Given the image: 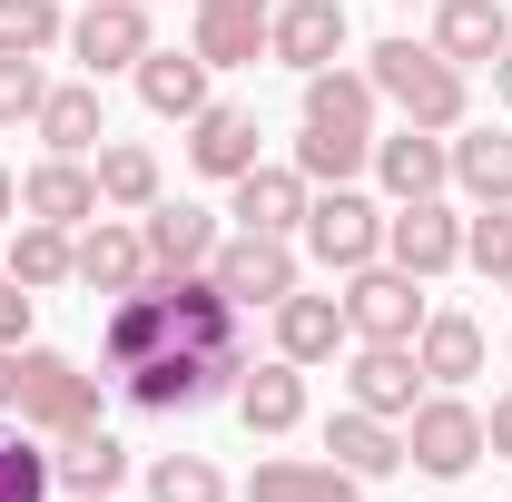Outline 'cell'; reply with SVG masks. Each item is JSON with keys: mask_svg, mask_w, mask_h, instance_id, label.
I'll list each match as a JSON object with an SVG mask.
<instances>
[{"mask_svg": "<svg viewBox=\"0 0 512 502\" xmlns=\"http://www.w3.org/2000/svg\"><path fill=\"white\" fill-rule=\"evenodd\" d=\"M434 50H444L453 69H473V60H503V50H512V20H503V0H434Z\"/></svg>", "mask_w": 512, "mask_h": 502, "instance_id": "19", "label": "cell"}, {"mask_svg": "<svg viewBox=\"0 0 512 502\" xmlns=\"http://www.w3.org/2000/svg\"><path fill=\"white\" fill-rule=\"evenodd\" d=\"M483 453H512V394L493 404V414H483Z\"/></svg>", "mask_w": 512, "mask_h": 502, "instance_id": "39", "label": "cell"}, {"mask_svg": "<svg viewBox=\"0 0 512 502\" xmlns=\"http://www.w3.org/2000/svg\"><path fill=\"white\" fill-rule=\"evenodd\" d=\"M345 335H355V325H345V296H286V306H276V355H286V365H325Z\"/></svg>", "mask_w": 512, "mask_h": 502, "instance_id": "22", "label": "cell"}, {"mask_svg": "<svg viewBox=\"0 0 512 502\" xmlns=\"http://www.w3.org/2000/svg\"><path fill=\"white\" fill-rule=\"evenodd\" d=\"M188 168L197 178H247L256 168V109H217L207 99L188 119Z\"/></svg>", "mask_w": 512, "mask_h": 502, "instance_id": "18", "label": "cell"}, {"mask_svg": "<svg viewBox=\"0 0 512 502\" xmlns=\"http://www.w3.org/2000/svg\"><path fill=\"white\" fill-rule=\"evenodd\" d=\"M40 99H50V79H40V60H0V128L40 119Z\"/></svg>", "mask_w": 512, "mask_h": 502, "instance_id": "37", "label": "cell"}, {"mask_svg": "<svg viewBox=\"0 0 512 502\" xmlns=\"http://www.w3.org/2000/svg\"><path fill=\"white\" fill-rule=\"evenodd\" d=\"M237 375H247L237 355H188V345H168V355H138L119 384H128V404H138V414H197L207 394H227Z\"/></svg>", "mask_w": 512, "mask_h": 502, "instance_id": "4", "label": "cell"}, {"mask_svg": "<svg viewBox=\"0 0 512 502\" xmlns=\"http://www.w3.org/2000/svg\"><path fill=\"white\" fill-rule=\"evenodd\" d=\"M207 69H247L266 60V10H197V40H188Z\"/></svg>", "mask_w": 512, "mask_h": 502, "instance_id": "30", "label": "cell"}, {"mask_svg": "<svg viewBox=\"0 0 512 502\" xmlns=\"http://www.w3.org/2000/svg\"><path fill=\"white\" fill-rule=\"evenodd\" d=\"M50 483H60V473H50L40 443H30V434H0V502H50Z\"/></svg>", "mask_w": 512, "mask_h": 502, "instance_id": "35", "label": "cell"}, {"mask_svg": "<svg viewBox=\"0 0 512 502\" xmlns=\"http://www.w3.org/2000/svg\"><path fill=\"white\" fill-rule=\"evenodd\" d=\"M503 296H512V266H503Z\"/></svg>", "mask_w": 512, "mask_h": 502, "instance_id": "45", "label": "cell"}, {"mask_svg": "<svg viewBox=\"0 0 512 502\" xmlns=\"http://www.w3.org/2000/svg\"><path fill=\"white\" fill-rule=\"evenodd\" d=\"M227 217H237V227H256V237H296V227H306V178H296V168H266V158H256L247 178H227Z\"/></svg>", "mask_w": 512, "mask_h": 502, "instance_id": "14", "label": "cell"}, {"mask_svg": "<svg viewBox=\"0 0 512 502\" xmlns=\"http://www.w3.org/2000/svg\"><path fill=\"white\" fill-rule=\"evenodd\" d=\"M404 463L414 473H434V483H453V473H473L483 463V414L463 404V394H424L414 414H404Z\"/></svg>", "mask_w": 512, "mask_h": 502, "instance_id": "5", "label": "cell"}, {"mask_svg": "<svg viewBox=\"0 0 512 502\" xmlns=\"http://www.w3.org/2000/svg\"><path fill=\"white\" fill-rule=\"evenodd\" d=\"M375 99H394L404 109V128H463V69L434 50V40H375Z\"/></svg>", "mask_w": 512, "mask_h": 502, "instance_id": "2", "label": "cell"}, {"mask_svg": "<svg viewBox=\"0 0 512 502\" xmlns=\"http://www.w3.org/2000/svg\"><path fill=\"white\" fill-rule=\"evenodd\" d=\"M375 178L394 188V207H404V197H444L453 138H434V128H394V138H375Z\"/></svg>", "mask_w": 512, "mask_h": 502, "instance_id": "15", "label": "cell"}, {"mask_svg": "<svg viewBox=\"0 0 512 502\" xmlns=\"http://www.w3.org/2000/svg\"><path fill=\"white\" fill-rule=\"evenodd\" d=\"M30 434H89L99 424V375H79L50 345H20V404H10Z\"/></svg>", "mask_w": 512, "mask_h": 502, "instance_id": "3", "label": "cell"}, {"mask_svg": "<svg viewBox=\"0 0 512 502\" xmlns=\"http://www.w3.org/2000/svg\"><path fill=\"white\" fill-rule=\"evenodd\" d=\"M20 335H30V286L0 276V345H20Z\"/></svg>", "mask_w": 512, "mask_h": 502, "instance_id": "38", "label": "cell"}, {"mask_svg": "<svg viewBox=\"0 0 512 502\" xmlns=\"http://www.w3.org/2000/svg\"><path fill=\"white\" fill-rule=\"evenodd\" d=\"M493 99H503V109H512V50H503V60H493Z\"/></svg>", "mask_w": 512, "mask_h": 502, "instance_id": "42", "label": "cell"}, {"mask_svg": "<svg viewBox=\"0 0 512 502\" xmlns=\"http://www.w3.org/2000/svg\"><path fill=\"white\" fill-rule=\"evenodd\" d=\"M306 128L345 138V148H375V79H355V69H306Z\"/></svg>", "mask_w": 512, "mask_h": 502, "instance_id": "13", "label": "cell"}, {"mask_svg": "<svg viewBox=\"0 0 512 502\" xmlns=\"http://www.w3.org/2000/svg\"><path fill=\"white\" fill-rule=\"evenodd\" d=\"M69 276H79L89 296H128V286H148V237L99 217V227L79 237V256H69Z\"/></svg>", "mask_w": 512, "mask_h": 502, "instance_id": "16", "label": "cell"}, {"mask_svg": "<svg viewBox=\"0 0 512 502\" xmlns=\"http://www.w3.org/2000/svg\"><path fill=\"white\" fill-rule=\"evenodd\" d=\"M197 10H266V0H197Z\"/></svg>", "mask_w": 512, "mask_h": 502, "instance_id": "43", "label": "cell"}, {"mask_svg": "<svg viewBox=\"0 0 512 502\" xmlns=\"http://www.w3.org/2000/svg\"><path fill=\"white\" fill-rule=\"evenodd\" d=\"M69 20L60 0H0V60H40V50H60Z\"/></svg>", "mask_w": 512, "mask_h": 502, "instance_id": "33", "label": "cell"}, {"mask_svg": "<svg viewBox=\"0 0 512 502\" xmlns=\"http://www.w3.org/2000/svg\"><path fill=\"white\" fill-rule=\"evenodd\" d=\"M138 99H148L158 119H197V109H207V60H197V50H148V60H138Z\"/></svg>", "mask_w": 512, "mask_h": 502, "instance_id": "26", "label": "cell"}, {"mask_svg": "<svg viewBox=\"0 0 512 502\" xmlns=\"http://www.w3.org/2000/svg\"><path fill=\"white\" fill-rule=\"evenodd\" d=\"M138 237H148V266H158V276H197V266L217 256V217L178 197V207H148V227H138Z\"/></svg>", "mask_w": 512, "mask_h": 502, "instance_id": "20", "label": "cell"}, {"mask_svg": "<svg viewBox=\"0 0 512 502\" xmlns=\"http://www.w3.org/2000/svg\"><path fill=\"white\" fill-rule=\"evenodd\" d=\"M207 276H217L237 306H286V296H296V247H286V237H256V227H237L227 247L207 256Z\"/></svg>", "mask_w": 512, "mask_h": 502, "instance_id": "8", "label": "cell"}, {"mask_svg": "<svg viewBox=\"0 0 512 502\" xmlns=\"http://www.w3.org/2000/svg\"><path fill=\"white\" fill-rule=\"evenodd\" d=\"M237 414H247V434H296V424H306V365H286V355H276V365H256V375H237Z\"/></svg>", "mask_w": 512, "mask_h": 502, "instance_id": "21", "label": "cell"}, {"mask_svg": "<svg viewBox=\"0 0 512 502\" xmlns=\"http://www.w3.org/2000/svg\"><path fill=\"white\" fill-rule=\"evenodd\" d=\"M384 256L404 276H444V266H463V217H453L444 197H404L384 217Z\"/></svg>", "mask_w": 512, "mask_h": 502, "instance_id": "10", "label": "cell"}, {"mask_svg": "<svg viewBox=\"0 0 512 502\" xmlns=\"http://www.w3.org/2000/svg\"><path fill=\"white\" fill-rule=\"evenodd\" d=\"M345 394L384 414V424H404L414 404H424V365H414V345H365L355 365H345Z\"/></svg>", "mask_w": 512, "mask_h": 502, "instance_id": "12", "label": "cell"}, {"mask_svg": "<svg viewBox=\"0 0 512 502\" xmlns=\"http://www.w3.org/2000/svg\"><path fill=\"white\" fill-rule=\"evenodd\" d=\"M453 178H463V197L473 207H512V138H453Z\"/></svg>", "mask_w": 512, "mask_h": 502, "instance_id": "31", "label": "cell"}, {"mask_svg": "<svg viewBox=\"0 0 512 502\" xmlns=\"http://www.w3.org/2000/svg\"><path fill=\"white\" fill-rule=\"evenodd\" d=\"M148 502H227V473H217L207 453H168V463L148 473Z\"/></svg>", "mask_w": 512, "mask_h": 502, "instance_id": "34", "label": "cell"}, {"mask_svg": "<svg viewBox=\"0 0 512 502\" xmlns=\"http://www.w3.org/2000/svg\"><path fill=\"white\" fill-rule=\"evenodd\" d=\"M50 473H60L69 493H119V473H128V443L109 434V424H89V434H60Z\"/></svg>", "mask_w": 512, "mask_h": 502, "instance_id": "28", "label": "cell"}, {"mask_svg": "<svg viewBox=\"0 0 512 502\" xmlns=\"http://www.w3.org/2000/svg\"><path fill=\"white\" fill-rule=\"evenodd\" d=\"M335 50H345V0H276L266 10V60L335 69Z\"/></svg>", "mask_w": 512, "mask_h": 502, "instance_id": "11", "label": "cell"}, {"mask_svg": "<svg viewBox=\"0 0 512 502\" xmlns=\"http://www.w3.org/2000/svg\"><path fill=\"white\" fill-rule=\"evenodd\" d=\"M168 345H188V355H237L247 365V345H237V296L217 286V276H158L148 266V286H128L109 325H99V355H109V375H128L138 355H168Z\"/></svg>", "mask_w": 512, "mask_h": 502, "instance_id": "1", "label": "cell"}, {"mask_svg": "<svg viewBox=\"0 0 512 502\" xmlns=\"http://www.w3.org/2000/svg\"><path fill=\"white\" fill-rule=\"evenodd\" d=\"M463 266H483V276H503V266H512V207L463 217Z\"/></svg>", "mask_w": 512, "mask_h": 502, "instance_id": "36", "label": "cell"}, {"mask_svg": "<svg viewBox=\"0 0 512 502\" xmlns=\"http://www.w3.org/2000/svg\"><path fill=\"white\" fill-rule=\"evenodd\" d=\"M69 502H109V493H69Z\"/></svg>", "mask_w": 512, "mask_h": 502, "instance_id": "44", "label": "cell"}, {"mask_svg": "<svg viewBox=\"0 0 512 502\" xmlns=\"http://www.w3.org/2000/svg\"><path fill=\"white\" fill-rule=\"evenodd\" d=\"M20 404V345H0V414Z\"/></svg>", "mask_w": 512, "mask_h": 502, "instance_id": "40", "label": "cell"}, {"mask_svg": "<svg viewBox=\"0 0 512 502\" xmlns=\"http://www.w3.org/2000/svg\"><path fill=\"white\" fill-rule=\"evenodd\" d=\"M414 286H424V276H404V266H355V276H345V325H355V335H365V345H414V335H424V296H414Z\"/></svg>", "mask_w": 512, "mask_h": 502, "instance_id": "6", "label": "cell"}, {"mask_svg": "<svg viewBox=\"0 0 512 502\" xmlns=\"http://www.w3.org/2000/svg\"><path fill=\"white\" fill-rule=\"evenodd\" d=\"M69 256H79V237H69V227H50V217H20V237H10V276H20L30 296L69 286Z\"/></svg>", "mask_w": 512, "mask_h": 502, "instance_id": "29", "label": "cell"}, {"mask_svg": "<svg viewBox=\"0 0 512 502\" xmlns=\"http://www.w3.org/2000/svg\"><path fill=\"white\" fill-rule=\"evenodd\" d=\"M20 217H50V227L99 217V168H89V158H40V168L20 178Z\"/></svg>", "mask_w": 512, "mask_h": 502, "instance_id": "17", "label": "cell"}, {"mask_svg": "<svg viewBox=\"0 0 512 502\" xmlns=\"http://www.w3.org/2000/svg\"><path fill=\"white\" fill-rule=\"evenodd\" d=\"M306 256H316V266H335V276L375 266V256H384V217H375V197H355V188L306 197Z\"/></svg>", "mask_w": 512, "mask_h": 502, "instance_id": "7", "label": "cell"}, {"mask_svg": "<svg viewBox=\"0 0 512 502\" xmlns=\"http://www.w3.org/2000/svg\"><path fill=\"white\" fill-rule=\"evenodd\" d=\"M69 50L89 79H109V69H138L158 40H148V0H89L79 20H69Z\"/></svg>", "mask_w": 512, "mask_h": 502, "instance_id": "9", "label": "cell"}, {"mask_svg": "<svg viewBox=\"0 0 512 502\" xmlns=\"http://www.w3.org/2000/svg\"><path fill=\"white\" fill-rule=\"evenodd\" d=\"M0 227H20V178L0 168Z\"/></svg>", "mask_w": 512, "mask_h": 502, "instance_id": "41", "label": "cell"}, {"mask_svg": "<svg viewBox=\"0 0 512 502\" xmlns=\"http://www.w3.org/2000/svg\"><path fill=\"white\" fill-rule=\"evenodd\" d=\"M247 502H365V483L345 463H256Z\"/></svg>", "mask_w": 512, "mask_h": 502, "instance_id": "27", "label": "cell"}, {"mask_svg": "<svg viewBox=\"0 0 512 502\" xmlns=\"http://www.w3.org/2000/svg\"><path fill=\"white\" fill-rule=\"evenodd\" d=\"M414 365H424V384H473L483 375V325H473V315H424Z\"/></svg>", "mask_w": 512, "mask_h": 502, "instance_id": "25", "label": "cell"}, {"mask_svg": "<svg viewBox=\"0 0 512 502\" xmlns=\"http://www.w3.org/2000/svg\"><path fill=\"white\" fill-rule=\"evenodd\" d=\"M325 453H335V463H345L355 483H384V473L404 463V434H394L384 414H365V404H345V414L325 424Z\"/></svg>", "mask_w": 512, "mask_h": 502, "instance_id": "24", "label": "cell"}, {"mask_svg": "<svg viewBox=\"0 0 512 502\" xmlns=\"http://www.w3.org/2000/svg\"><path fill=\"white\" fill-rule=\"evenodd\" d=\"M30 128L50 138V158H89V148L109 138V109H99V79H69V89H50Z\"/></svg>", "mask_w": 512, "mask_h": 502, "instance_id": "23", "label": "cell"}, {"mask_svg": "<svg viewBox=\"0 0 512 502\" xmlns=\"http://www.w3.org/2000/svg\"><path fill=\"white\" fill-rule=\"evenodd\" d=\"M99 207H158V148L109 138L99 148Z\"/></svg>", "mask_w": 512, "mask_h": 502, "instance_id": "32", "label": "cell"}]
</instances>
